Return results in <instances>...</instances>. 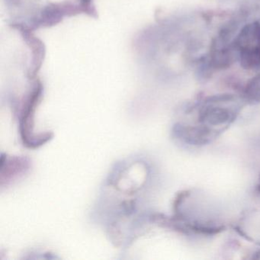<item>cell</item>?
<instances>
[{
  "label": "cell",
  "instance_id": "obj_1",
  "mask_svg": "<svg viewBox=\"0 0 260 260\" xmlns=\"http://www.w3.org/2000/svg\"><path fill=\"white\" fill-rule=\"evenodd\" d=\"M85 13L83 7L79 4L66 1L60 4H51L45 7L39 15L33 17L28 25H25L29 30L50 27L60 22L64 16H74Z\"/></svg>",
  "mask_w": 260,
  "mask_h": 260
},
{
  "label": "cell",
  "instance_id": "obj_2",
  "mask_svg": "<svg viewBox=\"0 0 260 260\" xmlns=\"http://www.w3.org/2000/svg\"><path fill=\"white\" fill-rule=\"evenodd\" d=\"M212 130L206 125L188 126L176 124L173 127V135L179 139L193 145L205 144L210 141Z\"/></svg>",
  "mask_w": 260,
  "mask_h": 260
},
{
  "label": "cell",
  "instance_id": "obj_3",
  "mask_svg": "<svg viewBox=\"0 0 260 260\" xmlns=\"http://www.w3.org/2000/svg\"><path fill=\"white\" fill-rule=\"evenodd\" d=\"M233 48L237 51L260 50V22L248 24L236 37Z\"/></svg>",
  "mask_w": 260,
  "mask_h": 260
},
{
  "label": "cell",
  "instance_id": "obj_4",
  "mask_svg": "<svg viewBox=\"0 0 260 260\" xmlns=\"http://www.w3.org/2000/svg\"><path fill=\"white\" fill-rule=\"evenodd\" d=\"M233 119L234 114L231 111L213 105L204 108L199 115L200 122L208 123L213 126L226 124Z\"/></svg>",
  "mask_w": 260,
  "mask_h": 260
},
{
  "label": "cell",
  "instance_id": "obj_5",
  "mask_svg": "<svg viewBox=\"0 0 260 260\" xmlns=\"http://www.w3.org/2000/svg\"><path fill=\"white\" fill-rule=\"evenodd\" d=\"M6 162L2 159L1 166V179L5 177V180L8 182L9 179L17 176L18 173H24L29 167V162L24 157H7Z\"/></svg>",
  "mask_w": 260,
  "mask_h": 260
},
{
  "label": "cell",
  "instance_id": "obj_6",
  "mask_svg": "<svg viewBox=\"0 0 260 260\" xmlns=\"http://www.w3.org/2000/svg\"><path fill=\"white\" fill-rule=\"evenodd\" d=\"M240 66L246 71L260 70V50H246L239 51Z\"/></svg>",
  "mask_w": 260,
  "mask_h": 260
},
{
  "label": "cell",
  "instance_id": "obj_7",
  "mask_svg": "<svg viewBox=\"0 0 260 260\" xmlns=\"http://www.w3.org/2000/svg\"><path fill=\"white\" fill-rule=\"evenodd\" d=\"M245 97L250 104L260 103V74L251 79L246 85Z\"/></svg>",
  "mask_w": 260,
  "mask_h": 260
},
{
  "label": "cell",
  "instance_id": "obj_8",
  "mask_svg": "<svg viewBox=\"0 0 260 260\" xmlns=\"http://www.w3.org/2000/svg\"><path fill=\"white\" fill-rule=\"evenodd\" d=\"M79 4L83 7L84 13L92 17L96 18L97 13L95 7L92 5L93 0H77Z\"/></svg>",
  "mask_w": 260,
  "mask_h": 260
},
{
  "label": "cell",
  "instance_id": "obj_9",
  "mask_svg": "<svg viewBox=\"0 0 260 260\" xmlns=\"http://www.w3.org/2000/svg\"><path fill=\"white\" fill-rule=\"evenodd\" d=\"M191 230L197 231L204 234H214L220 232L223 230V228H210V226H199V225H194L191 226Z\"/></svg>",
  "mask_w": 260,
  "mask_h": 260
}]
</instances>
